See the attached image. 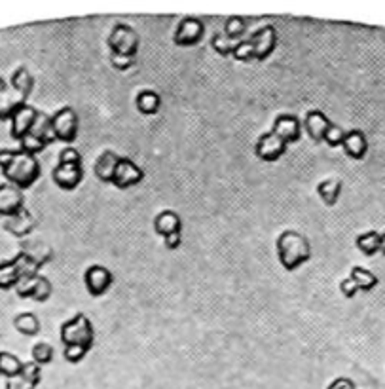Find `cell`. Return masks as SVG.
Returning <instances> with one entry per match:
<instances>
[{
    "label": "cell",
    "mask_w": 385,
    "mask_h": 389,
    "mask_svg": "<svg viewBox=\"0 0 385 389\" xmlns=\"http://www.w3.org/2000/svg\"><path fill=\"white\" fill-rule=\"evenodd\" d=\"M4 389H36V388H34V385L28 384V382H25V380H23L21 376H17V378L6 380Z\"/></svg>",
    "instance_id": "43"
},
{
    "label": "cell",
    "mask_w": 385,
    "mask_h": 389,
    "mask_svg": "<svg viewBox=\"0 0 385 389\" xmlns=\"http://www.w3.org/2000/svg\"><path fill=\"white\" fill-rule=\"evenodd\" d=\"M122 156L114 152V150H105V152L97 158L95 165H93V173L101 182L105 185H112L114 179V171L118 167V162Z\"/></svg>",
    "instance_id": "19"
},
{
    "label": "cell",
    "mask_w": 385,
    "mask_h": 389,
    "mask_svg": "<svg viewBox=\"0 0 385 389\" xmlns=\"http://www.w3.org/2000/svg\"><path fill=\"white\" fill-rule=\"evenodd\" d=\"M31 133H33L34 137H38L46 147H50L51 142L57 141L56 133H53V128H51V116L50 114L42 113V110H38V116H36V122H34Z\"/></svg>",
    "instance_id": "25"
},
{
    "label": "cell",
    "mask_w": 385,
    "mask_h": 389,
    "mask_svg": "<svg viewBox=\"0 0 385 389\" xmlns=\"http://www.w3.org/2000/svg\"><path fill=\"white\" fill-rule=\"evenodd\" d=\"M112 283H114V276L107 266L91 264L85 268L84 285H85V291H88L91 296L99 299V296H102V294H107L108 289L112 287Z\"/></svg>",
    "instance_id": "8"
},
{
    "label": "cell",
    "mask_w": 385,
    "mask_h": 389,
    "mask_svg": "<svg viewBox=\"0 0 385 389\" xmlns=\"http://www.w3.org/2000/svg\"><path fill=\"white\" fill-rule=\"evenodd\" d=\"M380 232L378 230H369L359 234L357 239H355V245L363 254L366 256H374V254L380 253Z\"/></svg>",
    "instance_id": "29"
},
{
    "label": "cell",
    "mask_w": 385,
    "mask_h": 389,
    "mask_svg": "<svg viewBox=\"0 0 385 389\" xmlns=\"http://www.w3.org/2000/svg\"><path fill=\"white\" fill-rule=\"evenodd\" d=\"M154 232L162 237H169L173 234H182L181 214L173 209H164L154 217Z\"/></svg>",
    "instance_id": "16"
},
{
    "label": "cell",
    "mask_w": 385,
    "mask_h": 389,
    "mask_svg": "<svg viewBox=\"0 0 385 389\" xmlns=\"http://www.w3.org/2000/svg\"><path fill=\"white\" fill-rule=\"evenodd\" d=\"M135 108L142 116H156L162 108V95L154 90H141L135 95Z\"/></svg>",
    "instance_id": "21"
},
{
    "label": "cell",
    "mask_w": 385,
    "mask_h": 389,
    "mask_svg": "<svg viewBox=\"0 0 385 389\" xmlns=\"http://www.w3.org/2000/svg\"><path fill=\"white\" fill-rule=\"evenodd\" d=\"M344 139H346V130H344L342 125H338L332 122V124L329 125L327 133H325L323 142L325 145H329L330 148H338L344 145Z\"/></svg>",
    "instance_id": "35"
},
{
    "label": "cell",
    "mask_w": 385,
    "mask_h": 389,
    "mask_svg": "<svg viewBox=\"0 0 385 389\" xmlns=\"http://www.w3.org/2000/svg\"><path fill=\"white\" fill-rule=\"evenodd\" d=\"M275 249L279 264L287 271L298 270L300 266L312 260V243L304 234L296 230L281 232L275 242Z\"/></svg>",
    "instance_id": "2"
},
{
    "label": "cell",
    "mask_w": 385,
    "mask_h": 389,
    "mask_svg": "<svg viewBox=\"0 0 385 389\" xmlns=\"http://www.w3.org/2000/svg\"><path fill=\"white\" fill-rule=\"evenodd\" d=\"M342 190H344V185H342L340 179H325V181L317 185V196L329 207H334L336 203H338Z\"/></svg>",
    "instance_id": "24"
},
{
    "label": "cell",
    "mask_w": 385,
    "mask_h": 389,
    "mask_svg": "<svg viewBox=\"0 0 385 389\" xmlns=\"http://www.w3.org/2000/svg\"><path fill=\"white\" fill-rule=\"evenodd\" d=\"M25 209V196L23 190L16 188L10 182L0 185V217L11 219Z\"/></svg>",
    "instance_id": "13"
},
{
    "label": "cell",
    "mask_w": 385,
    "mask_h": 389,
    "mask_svg": "<svg viewBox=\"0 0 385 389\" xmlns=\"http://www.w3.org/2000/svg\"><path fill=\"white\" fill-rule=\"evenodd\" d=\"M14 328L23 336H36V334H40L42 323L33 311H21L14 317Z\"/></svg>",
    "instance_id": "23"
},
{
    "label": "cell",
    "mask_w": 385,
    "mask_h": 389,
    "mask_svg": "<svg viewBox=\"0 0 385 389\" xmlns=\"http://www.w3.org/2000/svg\"><path fill=\"white\" fill-rule=\"evenodd\" d=\"M107 46L110 53H114V56H125L135 59L137 53H139L141 38H139V33L131 25L116 23L112 31L108 33Z\"/></svg>",
    "instance_id": "4"
},
{
    "label": "cell",
    "mask_w": 385,
    "mask_h": 389,
    "mask_svg": "<svg viewBox=\"0 0 385 389\" xmlns=\"http://www.w3.org/2000/svg\"><path fill=\"white\" fill-rule=\"evenodd\" d=\"M327 389H357L355 382L352 378H346V376H338L327 385Z\"/></svg>",
    "instance_id": "42"
},
{
    "label": "cell",
    "mask_w": 385,
    "mask_h": 389,
    "mask_svg": "<svg viewBox=\"0 0 385 389\" xmlns=\"http://www.w3.org/2000/svg\"><path fill=\"white\" fill-rule=\"evenodd\" d=\"M4 230L16 237H27L34 230V217L31 211L23 209L19 214L4 220Z\"/></svg>",
    "instance_id": "20"
},
{
    "label": "cell",
    "mask_w": 385,
    "mask_h": 389,
    "mask_svg": "<svg viewBox=\"0 0 385 389\" xmlns=\"http://www.w3.org/2000/svg\"><path fill=\"white\" fill-rule=\"evenodd\" d=\"M332 124L329 120V116L323 113V110H319V108H312V110H307L304 120H302V125H304V131L307 133V137L312 139L313 142H323L325 133L329 130V125Z\"/></svg>",
    "instance_id": "15"
},
{
    "label": "cell",
    "mask_w": 385,
    "mask_h": 389,
    "mask_svg": "<svg viewBox=\"0 0 385 389\" xmlns=\"http://www.w3.org/2000/svg\"><path fill=\"white\" fill-rule=\"evenodd\" d=\"M287 150H289V145H285L272 130L264 131L255 142L256 158L262 160V162H266V164L279 162V160L287 154Z\"/></svg>",
    "instance_id": "7"
},
{
    "label": "cell",
    "mask_w": 385,
    "mask_h": 389,
    "mask_svg": "<svg viewBox=\"0 0 385 389\" xmlns=\"http://www.w3.org/2000/svg\"><path fill=\"white\" fill-rule=\"evenodd\" d=\"M88 353H90V350H88V348H82V346H67V348L63 350L65 361L70 363V365H78V363H82Z\"/></svg>",
    "instance_id": "38"
},
{
    "label": "cell",
    "mask_w": 385,
    "mask_h": 389,
    "mask_svg": "<svg viewBox=\"0 0 385 389\" xmlns=\"http://www.w3.org/2000/svg\"><path fill=\"white\" fill-rule=\"evenodd\" d=\"M21 368H23V361L16 353H11V351L2 350L0 351V376L6 380L17 378V376H21Z\"/></svg>",
    "instance_id": "27"
},
{
    "label": "cell",
    "mask_w": 385,
    "mask_h": 389,
    "mask_svg": "<svg viewBox=\"0 0 385 389\" xmlns=\"http://www.w3.org/2000/svg\"><path fill=\"white\" fill-rule=\"evenodd\" d=\"M342 148L352 160H364L369 152V139L363 130H349L346 131V139H344Z\"/></svg>",
    "instance_id": "18"
},
{
    "label": "cell",
    "mask_w": 385,
    "mask_h": 389,
    "mask_svg": "<svg viewBox=\"0 0 385 389\" xmlns=\"http://www.w3.org/2000/svg\"><path fill=\"white\" fill-rule=\"evenodd\" d=\"M349 277H352L355 285L359 287V291H363V293H370L372 289L378 287V276H376L374 271H370L369 268H364V266H353L352 271H349Z\"/></svg>",
    "instance_id": "26"
},
{
    "label": "cell",
    "mask_w": 385,
    "mask_h": 389,
    "mask_svg": "<svg viewBox=\"0 0 385 389\" xmlns=\"http://www.w3.org/2000/svg\"><path fill=\"white\" fill-rule=\"evenodd\" d=\"M57 164H65V165H82V154L73 147L63 148L59 152V158H57Z\"/></svg>",
    "instance_id": "39"
},
{
    "label": "cell",
    "mask_w": 385,
    "mask_h": 389,
    "mask_svg": "<svg viewBox=\"0 0 385 389\" xmlns=\"http://www.w3.org/2000/svg\"><path fill=\"white\" fill-rule=\"evenodd\" d=\"M222 33L226 34V38L230 42H239V40L245 38V34H247V19L241 16H230L224 21V31Z\"/></svg>",
    "instance_id": "30"
},
{
    "label": "cell",
    "mask_w": 385,
    "mask_h": 389,
    "mask_svg": "<svg viewBox=\"0 0 385 389\" xmlns=\"http://www.w3.org/2000/svg\"><path fill=\"white\" fill-rule=\"evenodd\" d=\"M142 181H144V171L131 158L122 156L118 162V167L114 171V187L118 188V190H130V188L141 185Z\"/></svg>",
    "instance_id": "11"
},
{
    "label": "cell",
    "mask_w": 385,
    "mask_h": 389,
    "mask_svg": "<svg viewBox=\"0 0 385 389\" xmlns=\"http://www.w3.org/2000/svg\"><path fill=\"white\" fill-rule=\"evenodd\" d=\"M10 85L11 90L16 91V93H19V95L27 101L28 95H31L34 90V76L31 74V71H28L27 67H17L16 71L11 73Z\"/></svg>",
    "instance_id": "22"
},
{
    "label": "cell",
    "mask_w": 385,
    "mask_h": 389,
    "mask_svg": "<svg viewBox=\"0 0 385 389\" xmlns=\"http://www.w3.org/2000/svg\"><path fill=\"white\" fill-rule=\"evenodd\" d=\"M110 65H112L118 73H127V71L135 65V59H133V57L114 56V53H110Z\"/></svg>",
    "instance_id": "40"
},
{
    "label": "cell",
    "mask_w": 385,
    "mask_h": 389,
    "mask_svg": "<svg viewBox=\"0 0 385 389\" xmlns=\"http://www.w3.org/2000/svg\"><path fill=\"white\" fill-rule=\"evenodd\" d=\"M51 179H53L57 188H61L65 192H73L80 187V182L84 181V167L82 165L57 164L51 171Z\"/></svg>",
    "instance_id": "14"
},
{
    "label": "cell",
    "mask_w": 385,
    "mask_h": 389,
    "mask_svg": "<svg viewBox=\"0 0 385 389\" xmlns=\"http://www.w3.org/2000/svg\"><path fill=\"white\" fill-rule=\"evenodd\" d=\"M59 340L61 344L67 348V346H82V348H88L91 351L93 348V342H95V328H93V323L90 321V317L78 311L74 313L70 319L63 323L61 328H59Z\"/></svg>",
    "instance_id": "3"
},
{
    "label": "cell",
    "mask_w": 385,
    "mask_h": 389,
    "mask_svg": "<svg viewBox=\"0 0 385 389\" xmlns=\"http://www.w3.org/2000/svg\"><path fill=\"white\" fill-rule=\"evenodd\" d=\"M340 293L346 296V299H353L355 294L359 293V287L355 285L352 277H346V279H342L340 281Z\"/></svg>",
    "instance_id": "41"
},
{
    "label": "cell",
    "mask_w": 385,
    "mask_h": 389,
    "mask_svg": "<svg viewBox=\"0 0 385 389\" xmlns=\"http://www.w3.org/2000/svg\"><path fill=\"white\" fill-rule=\"evenodd\" d=\"M51 294H53V285H51V281L48 277L40 274V276L36 277V285H34V293L31 300L44 304V302H48V300L51 299Z\"/></svg>",
    "instance_id": "32"
},
{
    "label": "cell",
    "mask_w": 385,
    "mask_h": 389,
    "mask_svg": "<svg viewBox=\"0 0 385 389\" xmlns=\"http://www.w3.org/2000/svg\"><path fill=\"white\" fill-rule=\"evenodd\" d=\"M249 40L253 44V50H255L256 61H266L278 48V31L273 25H264V27L256 28L255 33L249 36Z\"/></svg>",
    "instance_id": "10"
},
{
    "label": "cell",
    "mask_w": 385,
    "mask_h": 389,
    "mask_svg": "<svg viewBox=\"0 0 385 389\" xmlns=\"http://www.w3.org/2000/svg\"><path fill=\"white\" fill-rule=\"evenodd\" d=\"M31 356H33V361L40 367H44V365H50L53 361V357H56V350H53V346L48 344V342H36L33 346V350H31Z\"/></svg>",
    "instance_id": "31"
},
{
    "label": "cell",
    "mask_w": 385,
    "mask_h": 389,
    "mask_svg": "<svg viewBox=\"0 0 385 389\" xmlns=\"http://www.w3.org/2000/svg\"><path fill=\"white\" fill-rule=\"evenodd\" d=\"M38 116V108L31 107L28 103H23L21 107L17 108L16 113L11 114L10 118V135L16 141H21L23 137L28 135L33 130L34 122Z\"/></svg>",
    "instance_id": "12"
},
{
    "label": "cell",
    "mask_w": 385,
    "mask_h": 389,
    "mask_svg": "<svg viewBox=\"0 0 385 389\" xmlns=\"http://www.w3.org/2000/svg\"><path fill=\"white\" fill-rule=\"evenodd\" d=\"M21 378L25 380V382H28L31 385H34V388H38V384L42 382V367L36 365L34 361L23 363Z\"/></svg>",
    "instance_id": "36"
},
{
    "label": "cell",
    "mask_w": 385,
    "mask_h": 389,
    "mask_svg": "<svg viewBox=\"0 0 385 389\" xmlns=\"http://www.w3.org/2000/svg\"><path fill=\"white\" fill-rule=\"evenodd\" d=\"M19 281H21V276L17 271L14 259L2 260L0 262V289L2 291H10V289H16Z\"/></svg>",
    "instance_id": "28"
},
{
    "label": "cell",
    "mask_w": 385,
    "mask_h": 389,
    "mask_svg": "<svg viewBox=\"0 0 385 389\" xmlns=\"http://www.w3.org/2000/svg\"><path fill=\"white\" fill-rule=\"evenodd\" d=\"M380 253L385 256V232H381L380 236Z\"/></svg>",
    "instance_id": "45"
},
{
    "label": "cell",
    "mask_w": 385,
    "mask_h": 389,
    "mask_svg": "<svg viewBox=\"0 0 385 389\" xmlns=\"http://www.w3.org/2000/svg\"><path fill=\"white\" fill-rule=\"evenodd\" d=\"M205 38V23L199 17H182L173 33V42L179 48H192L201 44Z\"/></svg>",
    "instance_id": "6"
},
{
    "label": "cell",
    "mask_w": 385,
    "mask_h": 389,
    "mask_svg": "<svg viewBox=\"0 0 385 389\" xmlns=\"http://www.w3.org/2000/svg\"><path fill=\"white\" fill-rule=\"evenodd\" d=\"M19 150H23L25 154H31V156H38L40 152H44L46 145L40 141L38 137H34L33 133H28L19 141Z\"/></svg>",
    "instance_id": "37"
},
{
    "label": "cell",
    "mask_w": 385,
    "mask_h": 389,
    "mask_svg": "<svg viewBox=\"0 0 385 389\" xmlns=\"http://www.w3.org/2000/svg\"><path fill=\"white\" fill-rule=\"evenodd\" d=\"M23 103H27L19 93L11 90L10 82H6L0 76V122L11 118V114L16 113L17 108L21 107Z\"/></svg>",
    "instance_id": "17"
},
{
    "label": "cell",
    "mask_w": 385,
    "mask_h": 389,
    "mask_svg": "<svg viewBox=\"0 0 385 389\" xmlns=\"http://www.w3.org/2000/svg\"><path fill=\"white\" fill-rule=\"evenodd\" d=\"M232 57L239 63H250L256 61L255 59V50H253V44H250L249 38H243L236 42L232 48Z\"/></svg>",
    "instance_id": "33"
},
{
    "label": "cell",
    "mask_w": 385,
    "mask_h": 389,
    "mask_svg": "<svg viewBox=\"0 0 385 389\" xmlns=\"http://www.w3.org/2000/svg\"><path fill=\"white\" fill-rule=\"evenodd\" d=\"M164 245L169 251H176L182 245V234H173L169 237H164Z\"/></svg>",
    "instance_id": "44"
},
{
    "label": "cell",
    "mask_w": 385,
    "mask_h": 389,
    "mask_svg": "<svg viewBox=\"0 0 385 389\" xmlns=\"http://www.w3.org/2000/svg\"><path fill=\"white\" fill-rule=\"evenodd\" d=\"M211 48H213L218 56L226 59V57H232L233 42H230V40L226 38V34L222 33V31H218V33H215L211 36Z\"/></svg>",
    "instance_id": "34"
},
{
    "label": "cell",
    "mask_w": 385,
    "mask_h": 389,
    "mask_svg": "<svg viewBox=\"0 0 385 389\" xmlns=\"http://www.w3.org/2000/svg\"><path fill=\"white\" fill-rule=\"evenodd\" d=\"M0 171L6 182H10L19 190H28L34 187L42 175V167L36 156L25 154L23 150L14 148H0Z\"/></svg>",
    "instance_id": "1"
},
{
    "label": "cell",
    "mask_w": 385,
    "mask_h": 389,
    "mask_svg": "<svg viewBox=\"0 0 385 389\" xmlns=\"http://www.w3.org/2000/svg\"><path fill=\"white\" fill-rule=\"evenodd\" d=\"M272 131L285 145H295V142H298L302 139L304 125H302V120L296 114L281 113L273 118Z\"/></svg>",
    "instance_id": "9"
},
{
    "label": "cell",
    "mask_w": 385,
    "mask_h": 389,
    "mask_svg": "<svg viewBox=\"0 0 385 389\" xmlns=\"http://www.w3.org/2000/svg\"><path fill=\"white\" fill-rule=\"evenodd\" d=\"M51 128L56 133L57 141L70 145L76 141L80 130V118L78 113L73 107H61L57 108L56 113L51 114Z\"/></svg>",
    "instance_id": "5"
}]
</instances>
